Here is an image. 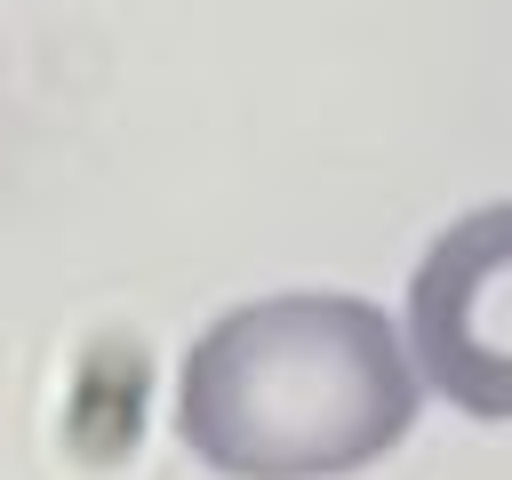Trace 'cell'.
Instances as JSON below:
<instances>
[{
    "instance_id": "cell-1",
    "label": "cell",
    "mask_w": 512,
    "mask_h": 480,
    "mask_svg": "<svg viewBox=\"0 0 512 480\" xmlns=\"http://www.w3.org/2000/svg\"><path fill=\"white\" fill-rule=\"evenodd\" d=\"M416 424V360L368 296L288 288L200 328L176 440L224 480H344Z\"/></svg>"
},
{
    "instance_id": "cell-2",
    "label": "cell",
    "mask_w": 512,
    "mask_h": 480,
    "mask_svg": "<svg viewBox=\"0 0 512 480\" xmlns=\"http://www.w3.org/2000/svg\"><path fill=\"white\" fill-rule=\"evenodd\" d=\"M408 360L448 408L512 424V200L456 216L424 248L408 280Z\"/></svg>"
}]
</instances>
